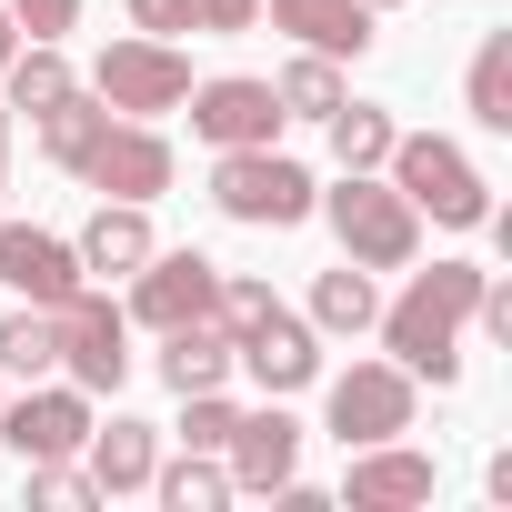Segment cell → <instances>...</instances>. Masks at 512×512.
Wrapping results in <instances>:
<instances>
[{
    "label": "cell",
    "mask_w": 512,
    "mask_h": 512,
    "mask_svg": "<svg viewBox=\"0 0 512 512\" xmlns=\"http://www.w3.org/2000/svg\"><path fill=\"white\" fill-rule=\"evenodd\" d=\"M472 292H482V262H432V272H412V292L392 302V312H372L382 322V342H392V362L412 372V382H462V332H472Z\"/></svg>",
    "instance_id": "cell-1"
},
{
    "label": "cell",
    "mask_w": 512,
    "mask_h": 512,
    "mask_svg": "<svg viewBox=\"0 0 512 512\" xmlns=\"http://www.w3.org/2000/svg\"><path fill=\"white\" fill-rule=\"evenodd\" d=\"M211 312L231 322V372H251L262 392H312V382H322V332H312L272 282L221 272V302H211Z\"/></svg>",
    "instance_id": "cell-2"
},
{
    "label": "cell",
    "mask_w": 512,
    "mask_h": 512,
    "mask_svg": "<svg viewBox=\"0 0 512 512\" xmlns=\"http://www.w3.org/2000/svg\"><path fill=\"white\" fill-rule=\"evenodd\" d=\"M312 211L342 231V262H362V272H412V251H422V211H412L382 171H342Z\"/></svg>",
    "instance_id": "cell-3"
},
{
    "label": "cell",
    "mask_w": 512,
    "mask_h": 512,
    "mask_svg": "<svg viewBox=\"0 0 512 512\" xmlns=\"http://www.w3.org/2000/svg\"><path fill=\"white\" fill-rule=\"evenodd\" d=\"M382 181H392L412 211H432L442 231H482V221H492V181H482L472 151L442 141V131H402L392 161H382Z\"/></svg>",
    "instance_id": "cell-4"
},
{
    "label": "cell",
    "mask_w": 512,
    "mask_h": 512,
    "mask_svg": "<svg viewBox=\"0 0 512 512\" xmlns=\"http://www.w3.org/2000/svg\"><path fill=\"white\" fill-rule=\"evenodd\" d=\"M211 201H221L231 221H251V231H292V221H312L322 181H312L282 141H251V151H221V161H211Z\"/></svg>",
    "instance_id": "cell-5"
},
{
    "label": "cell",
    "mask_w": 512,
    "mask_h": 512,
    "mask_svg": "<svg viewBox=\"0 0 512 512\" xmlns=\"http://www.w3.org/2000/svg\"><path fill=\"white\" fill-rule=\"evenodd\" d=\"M322 432H332L342 452H362V442H402V432H412V372H402V362H352V372H332V392H322Z\"/></svg>",
    "instance_id": "cell-6"
},
{
    "label": "cell",
    "mask_w": 512,
    "mask_h": 512,
    "mask_svg": "<svg viewBox=\"0 0 512 512\" xmlns=\"http://www.w3.org/2000/svg\"><path fill=\"white\" fill-rule=\"evenodd\" d=\"M91 91H101L121 121H151V111H181V101H191V61L141 31V41H111V51L91 61Z\"/></svg>",
    "instance_id": "cell-7"
},
{
    "label": "cell",
    "mask_w": 512,
    "mask_h": 512,
    "mask_svg": "<svg viewBox=\"0 0 512 512\" xmlns=\"http://www.w3.org/2000/svg\"><path fill=\"white\" fill-rule=\"evenodd\" d=\"M51 322H61V372H71L81 392H121V382H131V312H111L91 282H81Z\"/></svg>",
    "instance_id": "cell-8"
},
{
    "label": "cell",
    "mask_w": 512,
    "mask_h": 512,
    "mask_svg": "<svg viewBox=\"0 0 512 512\" xmlns=\"http://www.w3.org/2000/svg\"><path fill=\"white\" fill-rule=\"evenodd\" d=\"M0 442L21 462H71L91 442V392L81 382H31L21 402H0Z\"/></svg>",
    "instance_id": "cell-9"
},
{
    "label": "cell",
    "mask_w": 512,
    "mask_h": 512,
    "mask_svg": "<svg viewBox=\"0 0 512 512\" xmlns=\"http://www.w3.org/2000/svg\"><path fill=\"white\" fill-rule=\"evenodd\" d=\"M211 302H221V262L211 251H151V262L131 272V322H151V332H181Z\"/></svg>",
    "instance_id": "cell-10"
},
{
    "label": "cell",
    "mask_w": 512,
    "mask_h": 512,
    "mask_svg": "<svg viewBox=\"0 0 512 512\" xmlns=\"http://www.w3.org/2000/svg\"><path fill=\"white\" fill-rule=\"evenodd\" d=\"M81 282H91V272H81V251H71L61 231L0 221V292H11V302H41V312H61Z\"/></svg>",
    "instance_id": "cell-11"
},
{
    "label": "cell",
    "mask_w": 512,
    "mask_h": 512,
    "mask_svg": "<svg viewBox=\"0 0 512 512\" xmlns=\"http://www.w3.org/2000/svg\"><path fill=\"white\" fill-rule=\"evenodd\" d=\"M81 181H91L101 201H161V191H171V141H161L151 121H111V131L91 141Z\"/></svg>",
    "instance_id": "cell-12"
},
{
    "label": "cell",
    "mask_w": 512,
    "mask_h": 512,
    "mask_svg": "<svg viewBox=\"0 0 512 512\" xmlns=\"http://www.w3.org/2000/svg\"><path fill=\"white\" fill-rule=\"evenodd\" d=\"M221 472H231V492H282V482L302 472V422L282 412V392H272L262 412H241V422H231Z\"/></svg>",
    "instance_id": "cell-13"
},
{
    "label": "cell",
    "mask_w": 512,
    "mask_h": 512,
    "mask_svg": "<svg viewBox=\"0 0 512 512\" xmlns=\"http://www.w3.org/2000/svg\"><path fill=\"white\" fill-rule=\"evenodd\" d=\"M191 131L211 141V151H251V141H282V101H272V81H191Z\"/></svg>",
    "instance_id": "cell-14"
},
{
    "label": "cell",
    "mask_w": 512,
    "mask_h": 512,
    "mask_svg": "<svg viewBox=\"0 0 512 512\" xmlns=\"http://www.w3.org/2000/svg\"><path fill=\"white\" fill-rule=\"evenodd\" d=\"M342 502H352V512H412V502H432V452L362 442L352 472H342Z\"/></svg>",
    "instance_id": "cell-15"
},
{
    "label": "cell",
    "mask_w": 512,
    "mask_h": 512,
    "mask_svg": "<svg viewBox=\"0 0 512 512\" xmlns=\"http://www.w3.org/2000/svg\"><path fill=\"white\" fill-rule=\"evenodd\" d=\"M262 11H272V31H292L322 61H362L372 51V0H262Z\"/></svg>",
    "instance_id": "cell-16"
},
{
    "label": "cell",
    "mask_w": 512,
    "mask_h": 512,
    "mask_svg": "<svg viewBox=\"0 0 512 512\" xmlns=\"http://www.w3.org/2000/svg\"><path fill=\"white\" fill-rule=\"evenodd\" d=\"M71 251H81V272H101V282H131V272L151 262V251H161V241H151V201H101V211L81 221V241H71Z\"/></svg>",
    "instance_id": "cell-17"
},
{
    "label": "cell",
    "mask_w": 512,
    "mask_h": 512,
    "mask_svg": "<svg viewBox=\"0 0 512 512\" xmlns=\"http://www.w3.org/2000/svg\"><path fill=\"white\" fill-rule=\"evenodd\" d=\"M91 482H101V502L111 492H151V462H161V432L151 422H131V412H111V422H91Z\"/></svg>",
    "instance_id": "cell-18"
},
{
    "label": "cell",
    "mask_w": 512,
    "mask_h": 512,
    "mask_svg": "<svg viewBox=\"0 0 512 512\" xmlns=\"http://www.w3.org/2000/svg\"><path fill=\"white\" fill-rule=\"evenodd\" d=\"M161 382H171V392H211V382H231V322L201 312V322L161 332Z\"/></svg>",
    "instance_id": "cell-19"
},
{
    "label": "cell",
    "mask_w": 512,
    "mask_h": 512,
    "mask_svg": "<svg viewBox=\"0 0 512 512\" xmlns=\"http://www.w3.org/2000/svg\"><path fill=\"white\" fill-rule=\"evenodd\" d=\"M111 121H121V111H111L101 91H81V81H71V91H61V101L41 111V151H51L61 171H81V161H91V141H101Z\"/></svg>",
    "instance_id": "cell-20"
},
{
    "label": "cell",
    "mask_w": 512,
    "mask_h": 512,
    "mask_svg": "<svg viewBox=\"0 0 512 512\" xmlns=\"http://www.w3.org/2000/svg\"><path fill=\"white\" fill-rule=\"evenodd\" d=\"M51 372H61V322L41 302L0 312V382H51Z\"/></svg>",
    "instance_id": "cell-21"
},
{
    "label": "cell",
    "mask_w": 512,
    "mask_h": 512,
    "mask_svg": "<svg viewBox=\"0 0 512 512\" xmlns=\"http://www.w3.org/2000/svg\"><path fill=\"white\" fill-rule=\"evenodd\" d=\"M462 111L482 131H512V31H482V51L462 71Z\"/></svg>",
    "instance_id": "cell-22"
},
{
    "label": "cell",
    "mask_w": 512,
    "mask_h": 512,
    "mask_svg": "<svg viewBox=\"0 0 512 512\" xmlns=\"http://www.w3.org/2000/svg\"><path fill=\"white\" fill-rule=\"evenodd\" d=\"M322 131H332V161H342V171H382V161H392V141H402V121H392L382 101H342Z\"/></svg>",
    "instance_id": "cell-23"
},
{
    "label": "cell",
    "mask_w": 512,
    "mask_h": 512,
    "mask_svg": "<svg viewBox=\"0 0 512 512\" xmlns=\"http://www.w3.org/2000/svg\"><path fill=\"white\" fill-rule=\"evenodd\" d=\"M272 101H282V121H332L352 91H342V61H322V51H302L282 81H272Z\"/></svg>",
    "instance_id": "cell-24"
},
{
    "label": "cell",
    "mask_w": 512,
    "mask_h": 512,
    "mask_svg": "<svg viewBox=\"0 0 512 512\" xmlns=\"http://www.w3.org/2000/svg\"><path fill=\"white\" fill-rule=\"evenodd\" d=\"M372 312H382V302H372V272L342 262V272L312 282V312H302V322H312V332H372Z\"/></svg>",
    "instance_id": "cell-25"
},
{
    "label": "cell",
    "mask_w": 512,
    "mask_h": 512,
    "mask_svg": "<svg viewBox=\"0 0 512 512\" xmlns=\"http://www.w3.org/2000/svg\"><path fill=\"white\" fill-rule=\"evenodd\" d=\"M151 492L171 512H221L231 502V472H221V452H181V462H151Z\"/></svg>",
    "instance_id": "cell-26"
},
{
    "label": "cell",
    "mask_w": 512,
    "mask_h": 512,
    "mask_svg": "<svg viewBox=\"0 0 512 512\" xmlns=\"http://www.w3.org/2000/svg\"><path fill=\"white\" fill-rule=\"evenodd\" d=\"M0 81H11V111H51L61 91H71V61H61V41H31V51H11V61H0Z\"/></svg>",
    "instance_id": "cell-27"
},
{
    "label": "cell",
    "mask_w": 512,
    "mask_h": 512,
    "mask_svg": "<svg viewBox=\"0 0 512 512\" xmlns=\"http://www.w3.org/2000/svg\"><path fill=\"white\" fill-rule=\"evenodd\" d=\"M231 422H241V402H231L221 382H211V392H181V452H221Z\"/></svg>",
    "instance_id": "cell-28"
},
{
    "label": "cell",
    "mask_w": 512,
    "mask_h": 512,
    "mask_svg": "<svg viewBox=\"0 0 512 512\" xmlns=\"http://www.w3.org/2000/svg\"><path fill=\"white\" fill-rule=\"evenodd\" d=\"M31 502L41 512H91L101 482H91V462H31Z\"/></svg>",
    "instance_id": "cell-29"
},
{
    "label": "cell",
    "mask_w": 512,
    "mask_h": 512,
    "mask_svg": "<svg viewBox=\"0 0 512 512\" xmlns=\"http://www.w3.org/2000/svg\"><path fill=\"white\" fill-rule=\"evenodd\" d=\"M0 11H11V21H21L31 41H61V31L81 21V0H0Z\"/></svg>",
    "instance_id": "cell-30"
},
{
    "label": "cell",
    "mask_w": 512,
    "mask_h": 512,
    "mask_svg": "<svg viewBox=\"0 0 512 512\" xmlns=\"http://www.w3.org/2000/svg\"><path fill=\"white\" fill-rule=\"evenodd\" d=\"M131 31H151V41H181V31H201V21H191V0H131Z\"/></svg>",
    "instance_id": "cell-31"
},
{
    "label": "cell",
    "mask_w": 512,
    "mask_h": 512,
    "mask_svg": "<svg viewBox=\"0 0 512 512\" xmlns=\"http://www.w3.org/2000/svg\"><path fill=\"white\" fill-rule=\"evenodd\" d=\"M191 21L231 41V31H251V21H262V0H191Z\"/></svg>",
    "instance_id": "cell-32"
},
{
    "label": "cell",
    "mask_w": 512,
    "mask_h": 512,
    "mask_svg": "<svg viewBox=\"0 0 512 512\" xmlns=\"http://www.w3.org/2000/svg\"><path fill=\"white\" fill-rule=\"evenodd\" d=\"M0 191H11V101H0Z\"/></svg>",
    "instance_id": "cell-33"
},
{
    "label": "cell",
    "mask_w": 512,
    "mask_h": 512,
    "mask_svg": "<svg viewBox=\"0 0 512 512\" xmlns=\"http://www.w3.org/2000/svg\"><path fill=\"white\" fill-rule=\"evenodd\" d=\"M11 51H21V21H11V11H0V61H11Z\"/></svg>",
    "instance_id": "cell-34"
},
{
    "label": "cell",
    "mask_w": 512,
    "mask_h": 512,
    "mask_svg": "<svg viewBox=\"0 0 512 512\" xmlns=\"http://www.w3.org/2000/svg\"><path fill=\"white\" fill-rule=\"evenodd\" d=\"M0 402H11V382H0Z\"/></svg>",
    "instance_id": "cell-35"
},
{
    "label": "cell",
    "mask_w": 512,
    "mask_h": 512,
    "mask_svg": "<svg viewBox=\"0 0 512 512\" xmlns=\"http://www.w3.org/2000/svg\"><path fill=\"white\" fill-rule=\"evenodd\" d=\"M372 11H392V0H372Z\"/></svg>",
    "instance_id": "cell-36"
}]
</instances>
